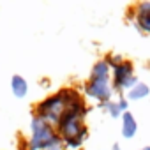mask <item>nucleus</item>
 I'll return each mask as SVG.
<instances>
[{
	"mask_svg": "<svg viewBox=\"0 0 150 150\" xmlns=\"http://www.w3.org/2000/svg\"><path fill=\"white\" fill-rule=\"evenodd\" d=\"M64 110H65V92H64V88H60L58 92H55V94L44 97L41 103H37L34 108V115L55 127L58 124Z\"/></svg>",
	"mask_w": 150,
	"mask_h": 150,
	"instance_id": "obj_2",
	"label": "nucleus"
},
{
	"mask_svg": "<svg viewBox=\"0 0 150 150\" xmlns=\"http://www.w3.org/2000/svg\"><path fill=\"white\" fill-rule=\"evenodd\" d=\"M134 27L143 32V34H150V2H138L134 7Z\"/></svg>",
	"mask_w": 150,
	"mask_h": 150,
	"instance_id": "obj_5",
	"label": "nucleus"
},
{
	"mask_svg": "<svg viewBox=\"0 0 150 150\" xmlns=\"http://www.w3.org/2000/svg\"><path fill=\"white\" fill-rule=\"evenodd\" d=\"M122 136L124 138H134L136 136V132H138V122H136V118L132 117V113L131 111H125V113H122Z\"/></svg>",
	"mask_w": 150,
	"mask_h": 150,
	"instance_id": "obj_7",
	"label": "nucleus"
},
{
	"mask_svg": "<svg viewBox=\"0 0 150 150\" xmlns=\"http://www.w3.org/2000/svg\"><path fill=\"white\" fill-rule=\"evenodd\" d=\"M139 80L134 74V65L131 60H124L120 65L111 69V85L115 92H129Z\"/></svg>",
	"mask_w": 150,
	"mask_h": 150,
	"instance_id": "obj_3",
	"label": "nucleus"
},
{
	"mask_svg": "<svg viewBox=\"0 0 150 150\" xmlns=\"http://www.w3.org/2000/svg\"><path fill=\"white\" fill-rule=\"evenodd\" d=\"M20 150H28V146H27V145H25V146H21V148H20Z\"/></svg>",
	"mask_w": 150,
	"mask_h": 150,
	"instance_id": "obj_14",
	"label": "nucleus"
},
{
	"mask_svg": "<svg viewBox=\"0 0 150 150\" xmlns=\"http://www.w3.org/2000/svg\"><path fill=\"white\" fill-rule=\"evenodd\" d=\"M83 92L88 99H94L99 104L111 101V97L115 94L113 85H111V78L110 80H88L83 87Z\"/></svg>",
	"mask_w": 150,
	"mask_h": 150,
	"instance_id": "obj_4",
	"label": "nucleus"
},
{
	"mask_svg": "<svg viewBox=\"0 0 150 150\" xmlns=\"http://www.w3.org/2000/svg\"><path fill=\"white\" fill-rule=\"evenodd\" d=\"M104 58H106V62L110 64V67H111V69H115L117 65H120V64L125 60L122 55H117V53H113V55H106Z\"/></svg>",
	"mask_w": 150,
	"mask_h": 150,
	"instance_id": "obj_11",
	"label": "nucleus"
},
{
	"mask_svg": "<svg viewBox=\"0 0 150 150\" xmlns=\"http://www.w3.org/2000/svg\"><path fill=\"white\" fill-rule=\"evenodd\" d=\"M145 150H150V146H145Z\"/></svg>",
	"mask_w": 150,
	"mask_h": 150,
	"instance_id": "obj_15",
	"label": "nucleus"
},
{
	"mask_svg": "<svg viewBox=\"0 0 150 150\" xmlns=\"http://www.w3.org/2000/svg\"><path fill=\"white\" fill-rule=\"evenodd\" d=\"M110 78H111V67H110V64L106 62V58L97 60V62L92 65L90 78H88V80H110Z\"/></svg>",
	"mask_w": 150,
	"mask_h": 150,
	"instance_id": "obj_6",
	"label": "nucleus"
},
{
	"mask_svg": "<svg viewBox=\"0 0 150 150\" xmlns=\"http://www.w3.org/2000/svg\"><path fill=\"white\" fill-rule=\"evenodd\" d=\"M11 92L18 99L27 97V94H28V81L23 76H20V74H14V76L11 78Z\"/></svg>",
	"mask_w": 150,
	"mask_h": 150,
	"instance_id": "obj_8",
	"label": "nucleus"
},
{
	"mask_svg": "<svg viewBox=\"0 0 150 150\" xmlns=\"http://www.w3.org/2000/svg\"><path fill=\"white\" fill-rule=\"evenodd\" d=\"M111 150H120V145H118V143H115V145L111 146Z\"/></svg>",
	"mask_w": 150,
	"mask_h": 150,
	"instance_id": "obj_13",
	"label": "nucleus"
},
{
	"mask_svg": "<svg viewBox=\"0 0 150 150\" xmlns=\"http://www.w3.org/2000/svg\"><path fill=\"white\" fill-rule=\"evenodd\" d=\"M148 94H150V85H146V83H143V81H138V83L127 92V99H131V101H141V99H145Z\"/></svg>",
	"mask_w": 150,
	"mask_h": 150,
	"instance_id": "obj_9",
	"label": "nucleus"
},
{
	"mask_svg": "<svg viewBox=\"0 0 150 150\" xmlns=\"http://www.w3.org/2000/svg\"><path fill=\"white\" fill-rule=\"evenodd\" d=\"M99 108H103L111 118H120L122 117V111H120V108H118V103L117 101H108V103H103V104H99Z\"/></svg>",
	"mask_w": 150,
	"mask_h": 150,
	"instance_id": "obj_10",
	"label": "nucleus"
},
{
	"mask_svg": "<svg viewBox=\"0 0 150 150\" xmlns=\"http://www.w3.org/2000/svg\"><path fill=\"white\" fill-rule=\"evenodd\" d=\"M141 150H145V148H141Z\"/></svg>",
	"mask_w": 150,
	"mask_h": 150,
	"instance_id": "obj_16",
	"label": "nucleus"
},
{
	"mask_svg": "<svg viewBox=\"0 0 150 150\" xmlns=\"http://www.w3.org/2000/svg\"><path fill=\"white\" fill-rule=\"evenodd\" d=\"M27 146L28 150H64L57 129L35 115L30 120V139L27 141Z\"/></svg>",
	"mask_w": 150,
	"mask_h": 150,
	"instance_id": "obj_1",
	"label": "nucleus"
},
{
	"mask_svg": "<svg viewBox=\"0 0 150 150\" xmlns=\"http://www.w3.org/2000/svg\"><path fill=\"white\" fill-rule=\"evenodd\" d=\"M117 103H118V108H120V111H122V113H125V111H129V101H127V99H124V97H120V99H118Z\"/></svg>",
	"mask_w": 150,
	"mask_h": 150,
	"instance_id": "obj_12",
	"label": "nucleus"
}]
</instances>
